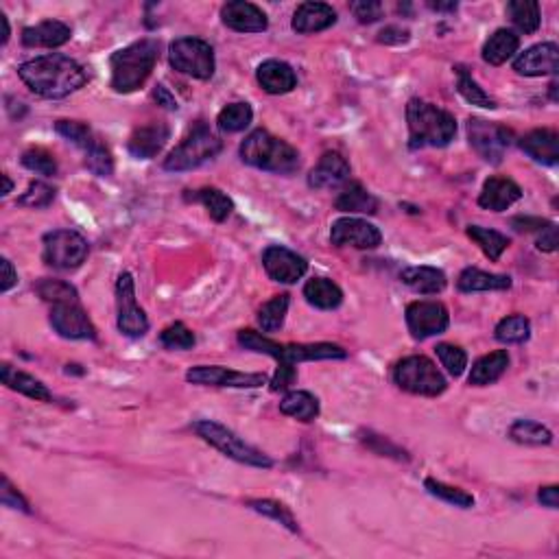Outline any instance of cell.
<instances>
[{
  "mask_svg": "<svg viewBox=\"0 0 559 559\" xmlns=\"http://www.w3.org/2000/svg\"><path fill=\"white\" fill-rule=\"evenodd\" d=\"M496 341L505 343V346H514V343H525L531 337V321L525 315H509L505 320L496 323L494 331Z\"/></svg>",
  "mask_w": 559,
  "mask_h": 559,
  "instance_id": "41",
  "label": "cell"
},
{
  "mask_svg": "<svg viewBox=\"0 0 559 559\" xmlns=\"http://www.w3.org/2000/svg\"><path fill=\"white\" fill-rule=\"evenodd\" d=\"M522 200V188L509 177L494 175L485 180L479 195V206L492 212H505L507 208L514 206L516 201Z\"/></svg>",
  "mask_w": 559,
  "mask_h": 559,
  "instance_id": "22",
  "label": "cell"
},
{
  "mask_svg": "<svg viewBox=\"0 0 559 559\" xmlns=\"http://www.w3.org/2000/svg\"><path fill=\"white\" fill-rule=\"evenodd\" d=\"M160 343L166 349H192L197 343V337L186 323L175 321L160 332Z\"/></svg>",
  "mask_w": 559,
  "mask_h": 559,
  "instance_id": "49",
  "label": "cell"
},
{
  "mask_svg": "<svg viewBox=\"0 0 559 559\" xmlns=\"http://www.w3.org/2000/svg\"><path fill=\"white\" fill-rule=\"evenodd\" d=\"M435 354L452 378H459V376L466 372L468 368L466 349L454 346V343H440V346L435 348Z\"/></svg>",
  "mask_w": 559,
  "mask_h": 559,
  "instance_id": "50",
  "label": "cell"
},
{
  "mask_svg": "<svg viewBox=\"0 0 559 559\" xmlns=\"http://www.w3.org/2000/svg\"><path fill=\"white\" fill-rule=\"evenodd\" d=\"M468 138L470 147L489 164H500L505 151L514 143V134L505 125L488 123L483 118H468Z\"/></svg>",
  "mask_w": 559,
  "mask_h": 559,
  "instance_id": "11",
  "label": "cell"
},
{
  "mask_svg": "<svg viewBox=\"0 0 559 559\" xmlns=\"http://www.w3.org/2000/svg\"><path fill=\"white\" fill-rule=\"evenodd\" d=\"M424 488L428 489V494L435 496V498H440L448 505L461 507V509H470V507H474V496L468 494L466 489H461V488H452V485L442 483V480H435V479H426Z\"/></svg>",
  "mask_w": 559,
  "mask_h": 559,
  "instance_id": "47",
  "label": "cell"
},
{
  "mask_svg": "<svg viewBox=\"0 0 559 559\" xmlns=\"http://www.w3.org/2000/svg\"><path fill=\"white\" fill-rule=\"evenodd\" d=\"M238 154L245 164L278 175H293L302 164L297 149L266 129H254L240 143Z\"/></svg>",
  "mask_w": 559,
  "mask_h": 559,
  "instance_id": "4",
  "label": "cell"
},
{
  "mask_svg": "<svg viewBox=\"0 0 559 559\" xmlns=\"http://www.w3.org/2000/svg\"><path fill=\"white\" fill-rule=\"evenodd\" d=\"M297 383V369L293 363H278L274 378H271V391H286Z\"/></svg>",
  "mask_w": 559,
  "mask_h": 559,
  "instance_id": "53",
  "label": "cell"
},
{
  "mask_svg": "<svg viewBox=\"0 0 559 559\" xmlns=\"http://www.w3.org/2000/svg\"><path fill=\"white\" fill-rule=\"evenodd\" d=\"M304 297L311 306L320 311H334L343 304L341 286L328 278H312L304 284Z\"/></svg>",
  "mask_w": 559,
  "mask_h": 559,
  "instance_id": "32",
  "label": "cell"
},
{
  "mask_svg": "<svg viewBox=\"0 0 559 559\" xmlns=\"http://www.w3.org/2000/svg\"><path fill=\"white\" fill-rule=\"evenodd\" d=\"M548 90H551V98H553V101H557V81H553L551 86H548Z\"/></svg>",
  "mask_w": 559,
  "mask_h": 559,
  "instance_id": "64",
  "label": "cell"
},
{
  "mask_svg": "<svg viewBox=\"0 0 559 559\" xmlns=\"http://www.w3.org/2000/svg\"><path fill=\"white\" fill-rule=\"evenodd\" d=\"M72 29L61 20H44V23L35 24V27L23 29V44L27 49H60L70 42Z\"/></svg>",
  "mask_w": 559,
  "mask_h": 559,
  "instance_id": "23",
  "label": "cell"
},
{
  "mask_svg": "<svg viewBox=\"0 0 559 559\" xmlns=\"http://www.w3.org/2000/svg\"><path fill=\"white\" fill-rule=\"evenodd\" d=\"M537 500H540L542 507H548V509H557V507H559V488H557V485L540 488V492H537Z\"/></svg>",
  "mask_w": 559,
  "mask_h": 559,
  "instance_id": "60",
  "label": "cell"
},
{
  "mask_svg": "<svg viewBox=\"0 0 559 559\" xmlns=\"http://www.w3.org/2000/svg\"><path fill=\"white\" fill-rule=\"evenodd\" d=\"M551 221H545V219H537V217H516L514 221H511V226H514L518 232H531V229H542L546 228Z\"/></svg>",
  "mask_w": 559,
  "mask_h": 559,
  "instance_id": "59",
  "label": "cell"
},
{
  "mask_svg": "<svg viewBox=\"0 0 559 559\" xmlns=\"http://www.w3.org/2000/svg\"><path fill=\"white\" fill-rule=\"evenodd\" d=\"M221 151L223 143L219 140V135H214L206 123H197L191 134L166 155L162 166L171 173H184V171L200 169L201 164L217 158Z\"/></svg>",
  "mask_w": 559,
  "mask_h": 559,
  "instance_id": "7",
  "label": "cell"
},
{
  "mask_svg": "<svg viewBox=\"0 0 559 559\" xmlns=\"http://www.w3.org/2000/svg\"><path fill=\"white\" fill-rule=\"evenodd\" d=\"M256 81L266 94H286L297 86V75L286 61L280 60H266L256 70Z\"/></svg>",
  "mask_w": 559,
  "mask_h": 559,
  "instance_id": "26",
  "label": "cell"
},
{
  "mask_svg": "<svg viewBox=\"0 0 559 559\" xmlns=\"http://www.w3.org/2000/svg\"><path fill=\"white\" fill-rule=\"evenodd\" d=\"M240 348L266 354L278 363H304V360H343L348 352L337 343H278L256 331H240L237 334Z\"/></svg>",
  "mask_w": 559,
  "mask_h": 559,
  "instance_id": "5",
  "label": "cell"
},
{
  "mask_svg": "<svg viewBox=\"0 0 559 559\" xmlns=\"http://www.w3.org/2000/svg\"><path fill=\"white\" fill-rule=\"evenodd\" d=\"M337 24V12L326 3H302L293 14V27L295 33L311 35L320 33Z\"/></svg>",
  "mask_w": 559,
  "mask_h": 559,
  "instance_id": "24",
  "label": "cell"
},
{
  "mask_svg": "<svg viewBox=\"0 0 559 559\" xmlns=\"http://www.w3.org/2000/svg\"><path fill=\"white\" fill-rule=\"evenodd\" d=\"M457 289L461 293H483V291H507L511 289V278L509 275L500 274H488V271H480L477 266H468L459 274L457 278Z\"/></svg>",
  "mask_w": 559,
  "mask_h": 559,
  "instance_id": "30",
  "label": "cell"
},
{
  "mask_svg": "<svg viewBox=\"0 0 559 559\" xmlns=\"http://www.w3.org/2000/svg\"><path fill=\"white\" fill-rule=\"evenodd\" d=\"M394 383L402 391H409L413 396H426V398H437L448 389V380L437 365L428 357L413 354L398 360L394 368Z\"/></svg>",
  "mask_w": 559,
  "mask_h": 559,
  "instance_id": "8",
  "label": "cell"
},
{
  "mask_svg": "<svg viewBox=\"0 0 559 559\" xmlns=\"http://www.w3.org/2000/svg\"><path fill=\"white\" fill-rule=\"evenodd\" d=\"M349 9L360 24H372L383 18V3L378 0H360V3H352Z\"/></svg>",
  "mask_w": 559,
  "mask_h": 559,
  "instance_id": "52",
  "label": "cell"
},
{
  "mask_svg": "<svg viewBox=\"0 0 559 559\" xmlns=\"http://www.w3.org/2000/svg\"><path fill=\"white\" fill-rule=\"evenodd\" d=\"M192 431H195L203 442L210 443L212 448H217L219 452L234 459V461L263 470L274 468V459H271L269 454H265L263 451L252 446V443L240 440L237 433L229 431L228 426L219 424V422L197 420L192 422Z\"/></svg>",
  "mask_w": 559,
  "mask_h": 559,
  "instance_id": "6",
  "label": "cell"
},
{
  "mask_svg": "<svg viewBox=\"0 0 559 559\" xmlns=\"http://www.w3.org/2000/svg\"><path fill=\"white\" fill-rule=\"evenodd\" d=\"M160 57V44L151 38H143L134 44L125 46L109 57V68H112V86L114 92L129 94L144 86L149 75L154 72Z\"/></svg>",
  "mask_w": 559,
  "mask_h": 559,
  "instance_id": "3",
  "label": "cell"
},
{
  "mask_svg": "<svg viewBox=\"0 0 559 559\" xmlns=\"http://www.w3.org/2000/svg\"><path fill=\"white\" fill-rule=\"evenodd\" d=\"M0 269H3V284H0V291H3V293H9V291L18 284V274H15L12 260L9 258H0Z\"/></svg>",
  "mask_w": 559,
  "mask_h": 559,
  "instance_id": "57",
  "label": "cell"
},
{
  "mask_svg": "<svg viewBox=\"0 0 559 559\" xmlns=\"http://www.w3.org/2000/svg\"><path fill=\"white\" fill-rule=\"evenodd\" d=\"M289 304H291V295L282 293L260 306L258 326L263 328V332H278L280 328L284 326L286 312H289Z\"/></svg>",
  "mask_w": 559,
  "mask_h": 559,
  "instance_id": "42",
  "label": "cell"
},
{
  "mask_svg": "<svg viewBox=\"0 0 559 559\" xmlns=\"http://www.w3.org/2000/svg\"><path fill=\"white\" fill-rule=\"evenodd\" d=\"M55 132L60 134L64 140H68V143H72L75 147H79L81 151H86L94 143V140L98 138V135L92 132L90 125L81 123V120H66V118L57 120Z\"/></svg>",
  "mask_w": 559,
  "mask_h": 559,
  "instance_id": "46",
  "label": "cell"
},
{
  "mask_svg": "<svg viewBox=\"0 0 559 559\" xmlns=\"http://www.w3.org/2000/svg\"><path fill=\"white\" fill-rule=\"evenodd\" d=\"M186 380L201 387H229V389H258L266 385V374H247L223 365H197L186 372Z\"/></svg>",
  "mask_w": 559,
  "mask_h": 559,
  "instance_id": "14",
  "label": "cell"
},
{
  "mask_svg": "<svg viewBox=\"0 0 559 559\" xmlns=\"http://www.w3.org/2000/svg\"><path fill=\"white\" fill-rule=\"evenodd\" d=\"M154 98H155V103H158L160 107H164V109H169V112H175L177 107V101H175V97L173 94L169 92V88L164 86V83H160V86H155V90H154Z\"/></svg>",
  "mask_w": 559,
  "mask_h": 559,
  "instance_id": "58",
  "label": "cell"
},
{
  "mask_svg": "<svg viewBox=\"0 0 559 559\" xmlns=\"http://www.w3.org/2000/svg\"><path fill=\"white\" fill-rule=\"evenodd\" d=\"M249 509H254L256 514H263L266 518L275 520L278 525L286 526L291 533L300 531V525H297V520L293 518V514L289 511V507H284L278 500H271V498H254L247 500Z\"/></svg>",
  "mask_w": 559,
  "mask_h": 559,
  "instance_id": "44",
  "label": "cell"
},
{
  "mask_svg": "<svg viewBox=\"0 0 559 559\" xmlns=\"http://www.w3.org/2000/svg\"><path fill=\"white\" fill-rule=\"evenodd\" d=\"M221 20L228 29L237 33H263L269 27V18L258 5L232 0L221 7Z\"/></svg>",
  "mask_w": 559,
  "mask_h": 559,
  "instance_id": "18",
  "label": "cell"
},
{
  "mask_svg": "<svg viewBox=\"0 0 559 559\" xmlns=\"http://www.w3.org/2000/svg\"><path fill=\"white\" fill-rule=\"evenodd\" d=\"M349 162L343 158L339 151H326L317 162L315 169L308 173V186L315 191H323V188H339L349 180Z\"/></svg>",
  "mask_w": 559,
  "mask_h": 559,
  "instance_id": "21",
  "label": "cell"
},
{
  "mask_svg": "<svg viewBox=\"0 0 559 559\" xmlns=\"http://www.w3.org/2000/svg\"><path fill=\"white\" fill-rule=\"evenodd\" d=\"M334 208L341 212H349V214H376L378 212V200L372 195V192H368L363 188V184H359V182H352V184H348L343 188L341 195L337 197V201H334Z\"/></svg>",
  "mask_w": 559,
  "mask_h": 559,
  "instance_id": "34",
  "label": "cell"
},
{
  "mask_svg": "<svg viewBox=\"0 0 559 559\" xmlns=\"http://www.w3.org/2000/svg\"><path fill=\"white\" fill-rule=\"evenodd\" d=\"M55 201V188L49 186L46 182H31L27 191L18 197V206L23 208H49Z\"/></svg>",
  "mask_w": 559,
  "mask_h": 559,
  "instance_id": "51",
  "label": "cell"
},
{
  "mask_svg": "<svg viewBox=\"0 0 559 559\" xmlns=\"http://www.w3.org/2000/svg\"><path fill=\"white\" fill-rule=\"evenodd\" d=\"M23 166L31 173H38L42 177L57 175V160L51 151L42 147H31L23 154Z\"/></svg>",
  "mask_w": 559,
  "mask_h": 559,
  "instance_id": "48",
  "label": "cell"
},
{
  "mask_svg": "<svg viewBox=\"0 0 559 559\" xmlns=\"http://www.w3.org/2000/svg\"><path fill=\"white\" fill-rule=\"evenodd\" d=\"M406 123H409V147H448L457 135V120L446 109L411 98L406 103Z\"/></svg>",
  "mask_w": 559,
  "mask_h": 559,
  "instance_id": "2",
  "label": "cell"
},
{
  "mask_svg": "<svg viewBox=\"0 0 559 559\" xmlns=\"http://www.w3.org/2000/svg\"><path fill=\"white\" fill-rule=\"evenodd\" d=\"M0 378H3V385H7L12 391H18V394L27 396V398L35 402H51L53 396H51L49 387H46L42 380L35 378V376L20 372V369H14L12 365L3 363L0 368Z\"/></svg>",
  "mask_w": 559,
  "mask_h": 559,
  "instance_id": "28",
  "label": "cell"
},
{
  "mask_svg": "<svg viewBox=\"0 0 559 559\" xmlns=\"http://www.w3.org/2000/svg\"><path fill=\"white\" fill-rule=\"evenodd\" d=\"M169 64L182 75L192 77V79L208 81L212 79L214 68V51L206 40L200 38H180L169 46Z\"/></svg>",
  "mask_w": 559,
  "mask_h": 559,
  "instance_id": "10",
  "label": "cell"
},
{
  "mask_svg": "<svg viewBox=\"0 0 559 559\" xmlns=\"http://www.w3.org/2000/svg\"><path fill=\"white\" fill-rule=\"evenodd\" d=\"M0 23H3V42H0V44H7V40H9V33H12V31H9V20H7V15L5 14H0Z\"/></svg>",
  "mask_w": 559,
  "mask_h": 559,
  "instance_id": "62",
  "label": "cell"
},
{
  "mask_svg": "<svg viewBox=\"0 0 559 559\" xmlns=\"http://www.w3.org/2000/svg\"><path fill=\"white\" fill-rule=\"evenodd\" d=\"M507 15L511 18V24L525 35L536 33L542 24L540 5L536 0H511L507 3Z\"/></svg>",
  "mask_w": 559,
  "mask_h": 559,
  "instance_id": "35",
  "label": "cell"
},
{
  "mask_svg": "<svg viewBox=\"0 0 559 559\" xmlns=\"http://www.w3.org/2000/svg\"><path fill=\"white\" fill-rule=\"evenodd\" d=\"M280 411L284 415L295 417L297 422H315L320 417V400L311 394V391H289L280 402Z\"/></svg>",
  "mask_w": 559,
  "mask_h": 559,
  "instance_id": "33",
  "label": "cell"
},
{
  "mask_svg": "<svg viewBox=\"0 0 559 559\" xmlns=\"http://www.w3.org/2000/svg\"><path fill=\"white\" fill-rule=\"evenodd\" d=\"M169 138V125L162 123V120H154V123L140 125V127L134 129V134L129 135L127 151L138 160H151L166 147Z\"/></svg>",
  "mask_w": 559,
  "mask_h": 559,
  "instance_id": "20",
  "label": "cell"
},
{
  "mask_svg": "<svg viewBox=\"0 0 559 559\" xmlns=\"http://www.w3.org/2000/svg\"><path fill=\"white\" fill-rule=\"evenodd\" d=\"M35 291L44 302H51V304H79V293H77L75 286L70 282L64 280H53V278H44L35 284Z\"/></svg>",
  "mask_w": 559,
  "mask_h": 559,
  "instance_id": "43",
  "label": "cell"
},
{
  "mask_svg": "<svg viewBox=\"0 0 559 559\" xmlns=\"http://www.w3.org/2000/svg\"><path fill=\"white\" fill-rule=\"evenodd\" d=\"M86 169L97 177H109L114 175V158L112 151L101 138H97L86 151Z\"/></svg>",
  "mask_w": 559,
  "mask_h": 559,
  "instance_id": "45",
  "label": "cell"
},
{
  "mask_svg": "<svg viewBox=\"0 0 559 559\" xmlns=\"http://www.w3.org/2000/svg\"><path fill=\"white\" fill-rule=\"evenodd\" d=\"M428 7L433 9V12H457L459 5L457 3H428Z\"/></svg>",
  "mask_w": 559,
  "mask_h": 559,
  "instance_id": "61",
  "label": "cell"
},
{
  "mask_svg": "<svg viewBox=\"0 0 559 559\" xmlns=\"http://www.w3.org/2000/svg\"><path fill=\"white\" fill-rule=\"evenodd\" d=\"M252 118H254L252 106L245 101H238V103H229V106H226L221 112H219L217 125L221 132L238 134L252 125Z\"/></svg>",
  "mask_w": 559,
  "mask_h": 559,
  "instance_id": "39",
  "label": "cell"
},
{
  "mask_svg": "<svg viewBox=\"0 0 559 559\" xmlns=\"http://www.w3.org/2000/svg\"><path fill=\"white\" fill-rule=\"evenodd\" d=\"M402 284L420 295H437L446 289L448 278L437 266H406L400 274Z\"/></svg>",
  "mask_w": 559,
  "mask_h": 559,
  "instance_id": "27",
  "label": "cell"
},
{
  "mask_svg": "<svg viewBox=\"0 0 559 559\" xmlns=\"http://www.w3.org/2000/svg\"><path fill=\"white\" fill-rule=\"evenodd\" d=\"M90 245L75 229H53L42 238V260L57 271H75L86 263Z\"/></svg>",
  "mask_w": 559,
  "mask_h": 559,
  "instance_id": "9",
  "label": "cell"
},
{
  "mask_svg": "<svg viewBox=\"0 0 559 559\" xmlns=\"http://www.w3.org/2000/svg\"><path fill=\"white\" fill-rule=\"evenodd\" d=\"M18 77L31 92L42 98H66L88 83V72L79 61L61 53L33 57L18 66Z\"/></svg>",
  "mask_w": 559,
  "mask_h": 559,
  "instance_id": "1",
  "label": "cell"
},
{
  "mask_svg": "<svg viewBox=\"0 0 559 559\" xmlns=\"http://www.w3.org/2000/svg\"><path fill=\"white\" fill-rule=\"evenodd\" d=\"M3 182H5V191H3V197H7L9 192L14 191V184H12V180H9L7 175H3Z\"/></svg>",
  "mask_w": 559,
  "mask_h": 559,
  "instance_id": "63",
  "label": "cell"
},
{
  "mask_svg": "<svg viewBox=\"0 0 559 559\" xmlns=\"http://www.w3.org/2000/svg\"><path fill=\"white\" fill-rule=\"evenodd\" d=\"M411 38V33L406 29H400V27H385L383 31L378 33V42L380 44H406Z\"/></svg>",
  "mask_w": 559,
  "mask_h": 559,
  "instance_id": "56",
  "label": "cell"
},
{
  "mask_svg": "<svg viewBox=\"0 0 559 559\" xmlns=\"http://www.w3.org/2000/svg\"><path fill=\"white\" fill-rule=\"evenodd\" d=\"M188 200L192 201H200L203 208H206L208 214H210L212 221L223 223L229 214L234 212V201L229 200L223 191H219V188L214 186H206L200 188V191H195L192 195H186Z\"/></svg>",
  "mask_w": 559,
  "mask_h": 559,
  "instance_id": "36",
  "label": "cell"
},
{
  "mask_svg": "<svg viewBox=\"0 0 559 559\" xmlns=\"http://www.w3.org/2000/svg\"><path fill=\"white\" fill-rule=\"evenodd\" d=\"M331 243L334 247L376 249L383 243V234L374 223L359 217H341L332 223Z\"/></svg>",
  "mask_w": 559,
  "mask_h": 559,
  "instance_id": "15",
  "label": "cell"
},
{
  "mask_svg": "<svg viewBox=\"0 0 559 559\" xmlns=\"http://www.w3.org/2000/svg\"><path fill=\"white\" fill-rule=\"evenodd\" d=\"M3 505L12 507V509L24 511V514H31L29 500L14 488L12 480H9L7 477H3Z\"/></svg>",
  "mask_w": 559,
  "mask_h": 559,
  "instance_id": "54",
  "label": "cell"
},
{
  "mask_svg": "<svg viewBox=\"0 0 559 559\" xmlns=\"http://www.w3.org/2000/svg\"><path fill=\"white\" fill-rule=\"evenodd\" d=\"M405 317L411 337L415 341L437 337V334L446 332L448 326H451V315H448V308L442 302H411L406 306Z\"/></svg>",
  "mask_w": 559,
  "mask_h": 559,
  "instance_id": "13",
  "label": "cell"
},
{
  "mask_svg": "<svg viewBox=\"0 0 559 559\" xmlns=\"http://www.w3.org/2000/svg\"><path fill=\"white\" fill-rule=\"evenodd\" d=\"M116 326L120 334L129 339H140L149 332V317L135 300L134 275L123 271L116 280Z\"/></svg>",
  "mask_w": 559,
  "mask_h": 559,
  "instance_id": "12",
  "label": "cell"
},
{
  "mask_svg": "<svg viewBox=\"0 0 559 559\" xmlns=\"http://www.w3.org/2000/svg\"><path fill=\"white\" fill-rule=\"evenodd\" d=\"M466 232H468V237L479 245L480 252L488 256L489 260H494V263L500 258V256H503L505 249L511 245L509 237H505V234L496 232V229H489V228L468 226Z\"/></svg>",
  "mask_w": 559,
  "mask_h": 559,
  "instance_id": "38",
  "label": "cell"
},
{
  "mask_svg": "<svg viewBox=\"0 0 559 559\" xmlns=\"http://www.w3.org/2000/svg\"><path fill=\"white\" fill-rule=\"evenodd\" d=\"M557 245H559L557 226L555 223H548L546 228L540 229V237H537V249H540V252L551 254V252H555Z\"/></svg>",
  "mask_w": 559,
  "mask_h": 559,
  "instance_id": "55",
  "label": "cell"
},
{
  "mask_svg": "<svg viewBox=\"0 0 559 559\" xmlns=\"http://www.w3.org/2000/svg\"><path fill=\"white\" fill-rule=\"evenodd\" d=\"M520 149L537 164L555 166L559 162V135L553 129H533L520 138Z\"/></svg>",
  "mask_w": 559,
  "mask_h": 559,
  "instance_id": "25",
  "label": "cell"
},
{
  "mask_svg": "<svg viewBox=\"0 0 559 559\" xmlns=\"http://www.w3.org/2000/svg\"><path fill=\"white\" fill-rule=\"evenodd\" d=\"M509 440L525 446H548L553 442V433L536 420H516L509 426Z\"/></svg>",
  "mask_w": 559,
  "mask_h": 559,
  "instance_id": "37",
  "label": "cell"
},
{
  "mask_svg": "<svg viewBox=\"0 0 559 559\" xmlns=\"http://www.w3.org/2000/svg\"><path fill=\"white\" fill-rule=\"evenodd\" d=\"M520 49V35L511 29H498L489 35V40L483 44V61L489 66H503L507 60H511Z\"/></svg>",
  "mask_w": 559,
  "mask_h": 559,
  "instance_id": "29",
  "label": "cell"
},
{
  "mask_svg": "<svg viewBox=\"0 0 559 559\" xmlns=\"http://www.w3.org/2000/svg\"><path fill=\"white\" fill-rule=\"evenodd\" d=\"M559 49L555 42H542L531 46L514 60V70L522 77H548L557 75Z\"/></svg>",
  "mask_w": 559,
  "mask_h": 559,
  "instance_id": "19",
  "label": "cell"
},
{
  "mask_svg": "<svg viewBox=\"0 0 559 559\" xmlns=\"http://www.w3.org/2000/svg\"><path fill=\"white\" fill-rule=\"evenodd\" d=\"M454 70H457V90L463 98H466L470 106H477L483 109H496L494 98L479 86L477 79L470 75L466 66H457Z\"/></svg>",
  "mask_w": 559,
  "mask_h": 559,
  "instance_id": "40",
  "label": "cell"
},
{
  "mask_svg": "<svg viewBox=\"0 0 559 559\" xmlns=\"http://www.w3.org/2000/svg\"><path fill=\"white\" fill-rule=\"evenodd\" d=\"M51 326L61 339H70V341L97 339V328L79 304H55L51 308Z\"/></svg>",
  "mask_w": 559,
  "mask_h": 559,
  "instance_id": "17",
  "label": "cell"
},
{
  "mask_svg": "<svg viewBox=\"0 0 559 559\" xmlns=\"http://www.w3.org/2000/svg\"><path fill=\"white\" fill-rule=\"evenodd\" d=\"M509 352L507 349H496V352L485 354L480 357L477 363L472 365V372H470L468 383L472 387H488L494 385L496 380L503 378V374L509 368Z\"/></svg>",
  "mask_w": 559,
  "mask_h": 559,
  "instance_id": "31",
  "label": "cell"
},
{
  "mask_svg": "<svg viewBox=\"0 0 559 559\" xmlns=\"http://www.w3.org/2000/svg\"><path fill=\"white\" fill-rule=\"evenodd\" d=\"M263 266L274 282L280 284H295L297 280L304 278L308 271V263L304 256L291 252L289 247L282 245H269L263 252Z\"/></svg>",
  "mask_w": 559,
  "mask_h": 559,
  "instance_id": "16",
  "label": "cell"
}]
</instances>
